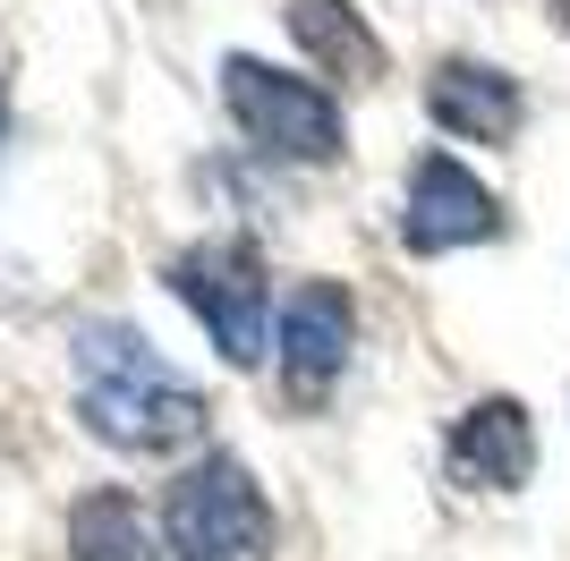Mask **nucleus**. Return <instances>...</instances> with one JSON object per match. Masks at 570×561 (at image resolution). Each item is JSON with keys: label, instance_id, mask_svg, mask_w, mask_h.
<instances>
[{"label": "nucleus", "instance_id": "f257e3e1", "mask_svg": "<svg viewBox=\"0 0 570 561\" xmlns=\"http://www.w3.org/2000/svg\"><path fill=\"white\" fill-rule=\"evenodd\" d=\"M77 417L111 451H179L205 434V392L179 366H163L137 324H86L77 332Z\"/></svg>", "mask_w": 570, "mask_h": 561}, {"label": "nucleus", "instance_id": "f03ea898", "mask_svg": "<svg viewBox=\"0 0 570 561\" xmlns=\"http://www.w3.org/2000/svg\"><path fill=\"white\" fill-rule=\"evenodd\" d=\"M163 553L170 561H264L273 553V502L247 476V460L205 451L163 493Z\"/></svg>", "mask_w": 570, "mask_h": 561}, {"label": "nucleus", "instance_id": "7ed1b4c3", "mask_svg": "<svg viewBox=\"0 0 570 561\" xmlns=\"http://www.w3.org/2000/svg\"><path fill=\"white\" fill-rule=\"evenodd\" d=\"M222 102H230L238 137L256 154H273V163H333L341 154V102L315 77H289L256 51L222 60Z\"/></svg>", "mask_w": 570, "mask_h": 561}, {"label": "nucleus", "instance_id": "20e7f679", "mask_svg": "<svg viewBox=\"0 0 570 561\" xmlns=\"http://www.w3.org/2000/svg\"><path fill=\"white\" fill-rule=\"evenodd\" d=\"M170 289L188 306L196 324L214 332V350L230 366H256L264 357V315H273V280H264V256L247 238H196L170 256Z\"/></svg>", "mask_w": 570, "mask_h": 561}, {"label": "nucleus", "instance_id": "39448f33", "mask_svg": "<svg viewBox=\"0 0 570 561\" xmlns=\"http://www.w3.org/2000/svg\"><path fill=\"white\" fill-rule=\"evenodd\" d=\"M502 230L494 187L460 170L452 154H417L409 163V205H401V247L409 256H452V247H476V238Z\"/></svg>", "mask_w": 570, "mask_h": 561}, {"label": "nucleus", "instance_id": "423d86ee", "mask_svg": "<svg viewBox=\"0 0 570 561\" xmlns=\"http://www.w3.org/2000/svg\"><path fill=\"white\" fill-rule=\"evenodd\" d=\"M350 341H357V306H350L341 280L289 289V306H282V392L289 400H324L333 374L350 366Z\"/></svg>", "mask_w": 570, "mask_h": 561}, {"label": "nucleus", "instance_id": "0eeeda50", "mask_svg": "<svg viewBox=\"0 0 570 561\" xmlns=\"http://www.w3.org/2000/svg\"><path fill=\"white\" fill-rule=\"evenodd\" d=\"M443 468H452V485L469 493H520L537 476V425H528L520 400H476L469 417L452 425V443H443Z\"/></svg>", "mask_w": 570, "mask_h": 561}, {"label": "nucleus", "instance_id": "6e6552de", "mask_svg": "<svg viewBox=\"0 0 570 561\" xmlns=\"http://www.w3.org/2000/svg\"><path fill=\"white\" fill-rule=\"evenodd\" d=\"M426 111L443 137H469V145H502L511 128H520V86L502 69H485V60H443V69L426 77Z\"/></svg>", "mask_w": 570, "mask_h": 561}, {"label": "nucleus", "instance_id": "1a4fd4ad", "mask_svg": "<svg viewBox=\"0 0 570 561\" xmlns=\"http://www.w3.org/2000/svg\"><path fill=\"white\" fill-rule=\"evenodd\" d=\"M289 43L307 51L324 77H350V86H366V77H383V43L375 26L357 18L350 0H289Z\"/></svg>", "mask_w": 570, "mask_h": 561}, {"label": "nucleus", "instance_id": "9d476101", "mask_svg": "<svg viewBox=\"0 0 570 561\" xmlns=\"http://www.w3.org/2000/svg\"><path fill=\"white\" fill-rule=\"evenodd\" d=\"M69 561H163V537H154V519L137 511V493L95 485L69 511Z\"/></svg>", "mask_w": 570, "mask_h": 561}, {"label": "nucleus", "instance_id": "9b49d317", "mask_svg": "<svg viewBox=\"0 0 570 561\" xmlns=\"http://www.w3.org/2000/svg\"><path fill=\"white\" fill-rule=\"evenodd\" d=\"M0 137H9V77H0Z\"/></svg>", "mask_w": 570, "mask_h": 561}, {"label": "nucleus", "instance_id": "f8f14e48", "mask_svg": "<svg viewBox=\"0 0 570 561\" xmlns=\"http://www.w3.org/2000/svg\"><path fill=\"white\" fill-rule=\"evenodd\" d=\"M553 26H570V0H553Z\"/></svg>", "mask_w": 570, "mask_h": 561}]
</instances>
